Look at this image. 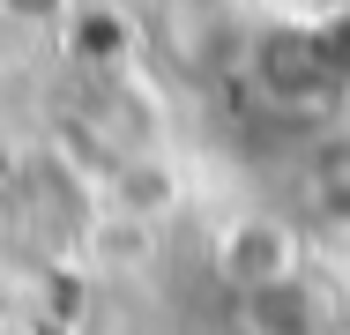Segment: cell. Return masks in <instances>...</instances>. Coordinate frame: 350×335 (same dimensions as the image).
Masks as SVG:
<instances>
[{
    "mask_svg": "<svg viewBox=\"0 0 350 335\" xmlns=\"http://www.w3.org/2000/svg\"><path fill=\"white\" fill-rule=\"evenodd\" d=\"M216 268H224V283H231V291H261V283L298 276V246H291V231H283V224L246 216V224H231V231H224Z\"/></svg>",
    "mask_w": 350,
    "mask_h": 335,
    "instance_id": "6da1fadb",
    "label": "cell"
},
{
    "mask_svg": "<svg viewBox=\"0 0 350 335\" xmlns=\"http://www.w3.org/2000/svg\"><path fill=\"white\" fill-rule=\"evenodd\" d=\"M239 313L254 335H321V298L306 291V276H283L261 291H239Z\"/></svg>",
    "mask_w": 350,
    "mask_h": 335,
    "instance_id": "7a4b0ae2",
    "label": "cell"
},
{
    "mask_svg": "<svg viewBox=\"0 0 350 335\" xmlns=\"http://www.w3.org/2000/svg\"><path fill=\"white\" fill-rule=\"evenodd\" d=\"M0 335H8V306H0Z\"/></svg>",
    "mask_w": 350,
    "mask_h": 335,
    "instance_id": "3957f363",
    "label": "cell"
}]
</instances>
